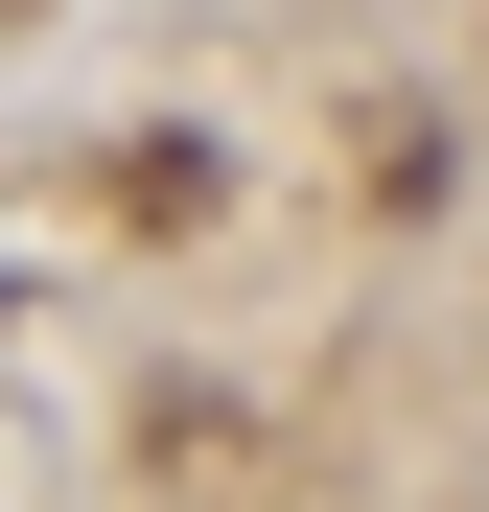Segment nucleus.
Returning a JSON list of instances; mask_svg holds the SVG:
<instances>
[{
    "label": "nucleus",
    "mask_w": 489,
    "mask_h": 512,
    "mask_svg": "<svg viewBox=\"0 0 489 512\" xmlns=\"http://www.w3.org/2000/svg\"><path fill=\"white\" fill-rule=\"evenodd\" d=\"M0 24H47V0H0Z\"/></svg>",
    "instance_id": "f257e3e1"
}]
</instances>
